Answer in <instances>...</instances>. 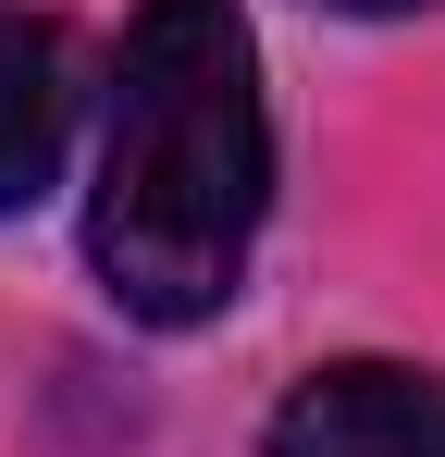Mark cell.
Segmentation results:
<instances>
[{"label":"cell","instance_id":"obj_4","mask_svg":"<svg viewBox=\"0 0 445 457\" xmlns=\"http://www.w3.org/2000/svg\"><path fill=\"white\" fill-rule=\"evenodd\" d=\"M334 12H408V0H334Z\"/></svg>","mask_w":445,"mask_h":457},{"label":"cell","instance_id":"obj_2","mask_svg":"<svg viewBox=\"0 0 445 457\" xmlns=\"http://www.w3.org/2000/svg\"><path fill=\"white\" fill-rule=\"evenodd\" d=\"M260 457H445V383L408 359H334L273 408Z\"/></svg>","mask_w":445,"mask_h":457},{"label":"cell","instance_id":"obj_1","mask_svg":"<svg viewBox=\"0 0 445 457\" xmlns=\"http://www.w3.org/2000/svg\"><path fill=\"white\" fill-rule=\"evenodd\" d=\"M273 211V112H260V37L235 0H137L112 50V124L87 186V260L112 309L161 334L211 321L248 285V247Z\"/></svg>","mask_w":445,"mask_h":457},{"label":"cell","instance_id":"obj_3","mask_svg":"<svg viewBox=\"0 0 445 457\" xmlns=\"http://www.w3.org/2000/svg\"><path fill=\"white\" fill-rule=\"evenodd\" d=\"M63 37L25 12V0H0V211H25L50 173H63Z\"/></svg>","mask_w":445,"mask_h":457}]
</instances>
